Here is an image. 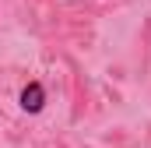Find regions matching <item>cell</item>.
<instances>
[{
  "instance_id": "obj_1",
  "label": "cell",
  "mask_w": 151,
  "mask_h": 148,
  "mask_svg": "<svg viewBox=\"0 0 151 148\" xmlns=\"http://www.w3.org/2000/svg\"><path fill=\"white\" fill-rule=\"evenodd\" d=\"M18 102H21V110H25V113H42V106H46V88H42L39 81H28V85L21 88Z\"/></svg>"
}]
</instances>
